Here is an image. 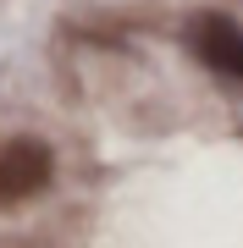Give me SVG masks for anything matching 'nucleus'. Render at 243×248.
<instances>
[{"instance_id": "f257e3e1", "label": "nucleus", "mask_w": 243, "mask_h": 248, "mask_svg": "<svg viewBox=\"0 0 243 248\" xmlns=\"http://www.w3.org/2000/svg\"><path fill=\"white\" fill-rule=\"evenodd\" d=\"M50 171H55L50 143H39V138H6L0 143V204L33 199L39 187L50 182Z\"/></svg>"}, {"instance_id": "f03ea898", "label": "nucleus", "mask_w": 243, "mask_h": 248, "mask_svg": "<svg viewBox=\"0 0 243 248\" xmlns=\"http://www.w3.org/2000/svg\"><path fill=\"white\" fill-rule=\"evenodd\" d=\"M188 45H194V55H199L210 72L243 83V28H238L232 17H221V11L194 17V22H188Z\"/></svg>"}]
</instances>
